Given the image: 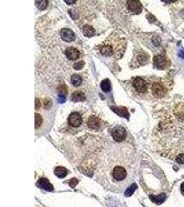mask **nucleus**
<instances>
[{
    "mask_svg": "<svg viewBox=\"0 0 184 207\" xmlns=\"http://www.w3.org/2000/svg\"><path fill=\"white\" fill-rule=\"evenodd\" d=\"M110 175L113 182H116L117 184H122L127 178L128 172L123 166L116 165L110 170Z\"/></svg>",
    "mask_w": 184,
    "mask_h": 207,
    "instance_id": "obj_1",
    "label": "nucleus"
},
{
    "mask_svg": "<svg viewBox=\"0 0 184 207\" xmlns=\"http://www.w3.org/2000/svg\"><path fill=\"white\" fill-rule=\"evenodd\" d=\"M151 91L155 97L161 98L167 93V88L160 82H155L151 86Z\"/></svg>",
    "mask_w": 184,
    "mask_h": 207,
    "instance_id": "obj_2",
    "label": "nucleus"
},
{
    "mask_svg": "<svg viewBox=\"0 0 184 207\" xmlns=\"http://www.w3.org/2000/svg\"><path fill=\"white\" fill-rule=\"evenodd\" d=\"M111 134L113 139L117 142H122L126 139V131L124 128L120 126L114 127L111 131Z\"/></svg>",
    "mask_w": 184,
    "mask_h": 207,
    "instance_id": "obj_3",
    "label": "nucleus"
},
{
    "mask_svg": "<svg viewBox=\"0 0 184 207\" xmlns=\"http://www.w3.org/2000/svg\"><path fill=\"white\" fill-rule=\"evenodd\" d=\"M133 86L136 91L139 93H145L148 90V84L146 82V80L141 77L135 78L133 81Z\"/></svg>",
    "mask_w": 184,
    "mask_h": 207,
    "instance_id": "obj_4",
    "label": "nucleus"
},
{
    "mask_svg": "<svg viewBox=\"0 0 184 207\" xmlns=\"http://www.w3.org/2000/svg\"><path fill=\"white\" fill-rule=\"evenodd\" d=\"M154 64L156 68L160 70H164L166 68L168 65V61L166 57L162 55H159L155 57L154 58Z\"/></svg>",
    "mask_w": 184,
    "mask_h": 207,
    "instance_id": "obj_5",
    "label": "nucleus"
},
{
    "mask_svg": "<svg viewBox=\"0 0 184 207\" xmlns=\"http://www.w3.org/2000/svg\"><path fill=\"white\" fill-rule=\"evenodd\" d=\"M68 124H70L71 127L77 128L81 126V123H82V118L79 113L75 112L71 113L68 117Z\"/></svg>",
    "mask_w": 184,
    "mask_h": 207,
    "instance_id": "obj_6",
    "label": "nucleus"
},
{
    "mask_svg": "<svg viewBox=\"0 0 184 207\" xmlns=\"http://www.w3.org/2000/svg\"><path fill=\"white\" fill-rule=\"evenodd\" d=\"M61 37L66 42H72L75 40L74 32L68 28H62L61 31Z\"/></svg>",
    "mask_w": 184,
    "mask_h": 207,
    "instance_id": "obj_7",
    "label": "nucleus"
},
{
    "mask_svg": "<svg viewBox=\"0 0 184 207\" xmlns=\"http://www.w3.org/2000/svg\"><path fill=\"white\" fill-rule=\"evenodd\" d=\"M65 55L70 60H76L80 56V52L74 47H68L65 50Z\"/></svg>",
    "mask_w": 184,
    "mask_h": 207,
    "instance_id": "obj_8",
    "label": "nucleus"
},
{
    "mask_svg": "<svg viewBox=\"0 0 184 207\" xmlns=\"http://www.w3.org/2000/svg\"><path fill=\"white\" fill-rule=\"evenodd\" d=\"M87 125L89 128L92 130H98L101 126V121L97 117L92 115L87 121Z\"/></svg>",
    "mask_w": 184,
    "mask_h": 207,
    "instance_id": "obj_9",
    "label": "nucleus"
},
{
    "mask_svg": "<svg viewBox=\"0 0 184 207\" xmlns=\"http://www.w3.org/2000/svg\"><path fill=\"white\" fill-rule=\"evenodd\" d=\"M128 6L130 10L136 14H139L142 10L141 2L137 0H130L128 2Z\"/></svg>",
    "mask_w": 184,
    "mask_h": 207,
    "instance_id": "obj_10",
    "label": "nucleus"
},
{
    "mask_svg": "<svg viewBox=\"0 0 184 207\" xmlns=\"http://www.w3.org/2000/svg\"><path fill=\"white\" fill-rule=\"evenodd\" d=\"M37 187L46 191H53V186L46 178H40L37 182Z\"/></svg>",
    "mask_w": 184,
    "mask_h": 207,
    "instance_id": "obj_11",
    "label": "nucleus"
},
{
    "mask_svg": "<svg viewBox=\"0 0 184 207\" xmlns=\"http://www.w3.org/2000/svg\"><path fill=\"white\" fill-rule=\"evenodd\" d=\"M86 97L85 94L83 93L82 91H75L71 95V101H73V102H83L86 100Z\"/></svg>",
    "mask_w": 184,
    "mask_h": 207,
    "instance_id": "obj_12",
    "label": "nucleus"
},
{
    "mask_svg": "<svg viewBox=\"0 0 184 207\" xmlns=\"http://www.w3.org/2000/svg\"><path fill=\"white\" fill-rule=\"evenodd\" d=\"M112 110L114 113H116L117 115L123 117L126 119H128L129 114L126 108L125 107H112Z\"/></svg>",
    "mask_w": 184,
    "mask_h": 207,
    "instance_id": "obj_13",
    "label": "nucleus"
},
{
    "mask_svg": "<svg viewBox=\"0 0 184 207\" xmlns=\"http://www.w3.org/2000/svg\"><path fill=\"white\" fill-rule=\"evenodd\" d=\"M54 173H55V175L57 177H58L59 178H64L68 175L67 170H66V169H65L64 167L62 166L56 167Z\"/></svg>",
    "mask_w": 184,
    "mask_h": 207,
    "instance_id": "obj_14",
    "label": "nucleus"
},
{
    "mask_svg": "<svg viewBox=\"0 0 184 207\" xmlns=\"http://www.w3.org/2000/svg\"><path fill=\"white\" fill-rule=\"evenodd\" d=\"M100 52L103 55L110 56L112 55L113 53V49L112 46H110V45L106 44L101 48Z\"/></svg>",
    "mask_w": 184,
    "mask_h": 207,
    "instance_id": "obj_15",
    "label": "nucleus"
},
{
    "mask_svg": "<svg viewBox=\"0 0 184 207\" xmlns=\"http://www.w3.org/2000/svg\"><path fill=\"white\" fill-rule=\"evenodd\" d=\"M150 198L152 202L156 204V205H160L165 200V195L164 193L160 194L159 196H152V195L150 196Z\"/></svg>",
    "mask_w": 184,
    "mask_h": 207,
    "instance_id": "obj_16",
    "label": "nucleus"
},
{
    "mask_svg": "<svg viewBox=\"0 0 184 207\" xmlns=\"http://www.w3.org/2000/svg\"><path fill=\"white\" fill-rule=\"evenodd\" d=\"M71 82L72 85L75 87H77L81 85L82 82V78L78 74L72 75L71 77Z\"/></svg>",
    "mask_w": 184,
    "mask_h": 207,
    "instance_id": "obj_17",
    "label": "nucleus"
},
{
    "mask_svg": "<svg viewBox=\"0 0 184 207\" xmlns=\"http://www.w3.org/2000/svg\"><path fill=\"white\" fill-rule=\"evenodd\" d=\"M83 33L86 37H90L95 35V29L91 26L86 25L83 28Z\"/></svg>",
    "mask_w": 184,
    "mask_h": 207,
    "instance_id": "obj_18",
    "label": "nucleus"
},
{
    "mask_svg": "<svg viewBox=\"0 0 184 207\" xmlns=\"http://www.w3.org/2000/svg\"><path fill=\"white\" fill-rule=\"evenodd\" d=\"M101 88L102 89V91L105 93H107L108 91H110L111 89V84L110 80L108 79H105L102 82H101Z\"/></svg>",
    "mask_w": 184,
    "mask_h": 207,
    "instance_id": "obj_19",
    "label": "nucleus"
},
{
    "mask_svg": "<svg viewBox=\"0 0 184 207\" xmlns=\"http://www.w3.org/2000/svg\"><path fill=\"white\" fill-rule=\"evenodd\" d=\"M149 56L146 52H141L137 56V60L141 64H143L146 63L148 60Z\"/></svg>",
    "mask_w": 184,
    "mask_h": 207,
    "instance_id": "obj_20",
    "label": "nucleus"
},
{
    "mask_svg": "<svg viewBox=\"0 0 184 207\" xmlns=\"http://www.w3.org/2000/svg\"><path fill=\"white\" fill-rule=\"evenodd\" d=\"M137 188V186L136 184H133L130 186V187L125 191V196L126 197H131L132 194L134 193L135 191Z\"/></svg>",
    "mask_w": 184,
    "mask_h": 207,
    "instance_id": "obj_21",
    "label": "nucleus"
},
{
    "mask_svg": "<svg viewBox=\"0 0 184 207\" xmlns=\"http://www.w3.org/2000/svg\"><path fill=\"white\" fill-rule=\"evenodd\" d=\"M43 123V118L39 113H35V129L37 130L40 127Z\"/></svg>",
    "mask_w": 184,
    "mask_h": 207,
    "instance_id": "obj_22",
    "label": "nucleus"
},
{
    "mask_svg": "<svg viewBox=\"0 0 184 207\" xmlns=\"http://www.w3.org/2000/svg\"><path fill=\"white\" fill-rule=\"evenodd\" d=\"M48 1H46V0H42V1H35V5L38 8L41 9V10H43V9H45L48 6Z\"/></svg>",
    "mask_w": 184,
    "mask_h": 207,
    "instance_id": "obj_23",
    "label": "nucleus"
},
{
    "mask_svg": "<svg viewBox=\"0 0 184 207\" xmlns=\"http://www.w3.org/2000/svg\"><path fill=\"white\" fill-rule=\"evenodd\" d=\"M84 65H85V62H84L83 61H80V62L75 63V64H73V68L75 69V70H81V69L83 68Z\"/></svg>",
    "mask_w": 184,
    "mask_h": 207,
    "instance_id": "obj_24",
    "label": "nucleus"
},
{
    "mask_svg": "<svg viewBox=\"0 0 184 207\" xmlns=\"http://www.w3.org/2000/svg\"><path fill=\"white\" fill-rule=\"evenodd\" d=\"M176 161L179 164H184V153H180L176 157Z\"/></svg>",
    "mask_w": 184,
    "mask_h": 207,
    "instance_id": "obj_25",
    "label": "nucleus"
},
{
    "mask_svg": "<svg viewBox=\"0 0 184 207\" xmlns=\"http://www.w3.org/2000/svg\"><path fill=\"white\" fill-rule=\"evenodd\" d=\"M57 100H58L59 103H64L66 100V97L65 94H60L59 93L58 95V97H57Z\"/></svg>",
    "mask_w": 184,
    "mask_h": 207,
    "instance_id": "obj_26",
    "label": "nucleus"
},
{
    "mask_svg": "<svg viewBox=\"0 0 184 207\" xmlns=\"http://www.w3.org/2000/svg\"><path fill=\"white\" fill-rule=\"evenodd\" d=\"M69 13H70L71 17L72 18V19H73L74 20L77 19V18H78L77 14L76 13V12H75V11H73V10H70V11H69Z\"/></svg>",
    "mask_w": 184,
    "mask_h": 207,
    "instance_id": "obj_27",
    "label": "nucleus"
},
{
    "mask_svg": "<svg viewBox=\"0 0 184 207\" xmlns=\"http://www.w3.org/2000/svg\"><path fill=\"white\" fill-rule=\"evenodd\" d=\"M77 184H78V180L76 178L71 179V180L69 182V184H70L71 187H75Z\"/></svg>",
    "mask_w": 184,
    "mask_h": 207,
    "instance_id": "obj_28",
    "label": "nucleus"
},
{
    "mask_svg": "<svg viewBox=\"0 0 184 207\" xmlns=\"http://www.w3.org/2000/svg\"><path fill=\"white\" fill-rule=\"evenodd\" d=\"M152 41L153 44L155 45V46H159V44H160V40L158 37H154L152 38Z\"/></svg>",
    "mask_w": 184,
    "mask_h": 207,
    "instance_id": "obj_29",
    "label": "nucleus"
},
{
    "mask_svg": "<svg viewBox=\"0 0 184 207\" xmlns=\"http://www.w3.org/2000/svg\"><path fill=\"white\" fill-rule=\"evenodd\" d=\"M40 107V100H38L37 99L35 100V109H38Z\"/></svg>",
    "mask_w": 184,
    "mask_h": 207,
    "instance_id": "obj_30",
    "label": "nucleus"
},
{
    "mask_svg": "<svg viewBox=\"0 0 184 207\" xmlns=\"http://www.w3.org/2000/svg\"><path fill=\"white\" fill-rule=\"evenodd\" d=\"M179 55L181 57V58H184V51L183 50H180L179 53Z\"/></svg>",
    "mask_w": 184,
    "mask_h": 207,
    "instance_id": "obj_31",
    "label": "nucleus"
},
{
    "mask_svg": "<svg viewBox=\"0 0 184 207\" xmlns=\"http://www.w3.org/2000/svg\"><path fill=\"white\" fill-rule=\"evenodd\" d=\"M66 3H67L68 4H73V3L76 2V1H68V0H66L65 1Z\"/></svg>",
    "mask_w": 184,
    "mask_h": 207,
    "instance_id": "obj_32",
    "label": "nucleus"
},
{
    "mask_svg": "<svg viewBox=\"0 0 184 207\" xmlns=\"http://www.w3.org/2000/svg\"><path fill=\"white\" fill-rule=\"evenodd\" d=\"M181 189H182V192L184 193V182H183L182 184V186H181Z\"/></svg>",
    "mask_w": 184,
    "mask_h": 207,
    "instance_id": "obj_33",
    "label": "nucleus"
}]
</instances>
